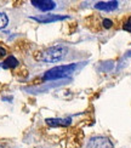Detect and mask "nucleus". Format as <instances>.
Masks as SVG:
<instances>
[{"instance_id": "5", "label": "nucleus", "mask_w": 131, "mask_h": 148, "mask_svg": "<svg viewBox=\"0 0 131 148\" xmlns=\"http://www.w3.org/2000/svg\"><path fill=\"white\" fill-rule=\"evenodd\" d=\"M33 20L38 21L40 23H51L56 21H62L68 18V16H60V15H41L39 17H32Z\"/></svg>"}, {"instance_id": "6", "label": "nucleus", "mask_w": 131, "mask_h": 148, "mask_svg": "<svg viewBox=\"0 0 131 148\" xmlns=\"http://www.w3.org/2000/svg\"><path fill=\"white\" fill-rule=\"evenodd\" d=\"M118 1H99L95 5V8L102 11H113L118 8Z\"/></svg>"}, {"instance_id": "3", "label": "nucleus", "mask_w": 131, "mask_h": 148, "mask_svg": "<svg viewBox=\"0 0 131 148\" xmlns=\"http://www.w3.org/2000/svg\"><path fill=\"white\" fill-rule=\"evenodd\" d=\"M87 148H113V143L107 137L96 136L90 138L89 143H87Z\"/></svg>"}, {"instance_id": "9", "label": "nucleus", "mask_w": 131, "mask_h": 148, "mask_svg": "<svg viewBox=\"0 0 131 148\" xmlns=\"http://www.w3.org/2000/svg\"><path fill=\"white\" fill-rule=\"evenodd\" d=\"M9 23V17L6 14H4V12H0V29L5 28L6 26H8Z\"/></svg>"}, {"instance_id": "12", "label": "nucleus", "mask_w": 131, "mask_h": 148, "mask_svg": "<svg viewBox=\"0 0 131 148\" xmlns=\"http://www.w3.org/2000/svg\"><path fill=\"white\" fill-rule=\"evenodd\" d=\"M6 55H8V50H6V47H4L3 45H0V58L5 57Z\"/></svg>"}, {"instance_id": "11", "label": "nucleus", "mask_w": 131, "mask_h": 148, "mask_svg": "<svg viewBox=\"0 0 131 148\" xmlns=\"http://www.w3.org/2000/svg\"><path fill=\"white\" fill-rule=\"evenodd\" d=\"M123 29H124V30H126V32H130V33H131V17H129V18H128V21L124 23Z\"/></svg>"}, {"instance_id": "7", "label": "nucleus", "mask_w": 131, "mask_h": 148, "mask_svg": "<svg viewBox=\"0 0 131 148\" xmlns=\"http://www.w3.org/2000/svg\"><path fill=\"white\" fill-rule=\"evenodd\" d=\"M46 124L50 125V126H67L71 124L72 119L71 118H66V119H62V118H56V119H46Z\"/></svg>"}, {"instance_id": "4", "label": "nucleus", "mask_w": 131, "mask_h": 148, "mask_svg": "<svg viewBox=\"0 0 131 148\" xmlns=\"http://www.w3.org/2000/svg\"><path fill=\"white\" fill-rule=\"evenodd\" d=\"M32 5L40 11H50L56 8V3L51 0H32Z\"/></svg>"}, {"instance_id": "1", "label": "nucleus", "mask_w": 131, "mask_h": 148, "mask_svg": "<svg viewBox=\"0 0 131 148\" xmlns=\"http://www.w3.org/2000/svg\"><path fill=\"white\" fill-rule=\"evenodd\" d=\"M67 51H68L67 46L58 44L34 53V58L36 61H41V62H46V63H56L62 58H64Z\"/></svg>"}, {"instance_id": "2", "label": "nucleus", "mask_w": 131, "mask_h": 148, "mask_svg": "<svg viewBox=\"0 0 131 148\" xmlns=\"http://www.w3.org/2000/svg\"><path fill=\"white\" fill-rule=\"evenodd\" d=\"M75 64H66V66H57L53 68L49 69L44 74V80H57V79H63L69 77L71 74L75 69Z\"/></svg>"}, {"instance_id": "10", "label": "nucleus", "mask_w": 131, "mask_h": 148, "mask_svg": "<svg viewBox=\"0 0 131 148\" xmlns=\"http://www.w3.org/2000/svg\"><path fill=\"white\" fill-rule=\"evenodd\" d=\"M112 26H113V22H112L110 20H108V18H103V21H102V27L103 28H110Z\"/></svg>"}, {"instance_id": "8", "label": "nucleus", "mask_w": 131, "mask_h": 148, "mask_svg": "<svg viewBox=\"0 0 131 148\" xmlns=\"http://www.w3.org/2000/svg\"><path fill=\"white\" fill-rule=\"evenodd\" d=\"M18 66V60L15 56H9L6 57V60L0 64V67H3L4 69H14Z\"/></svg>"}]
</instances>
